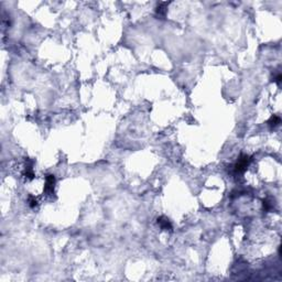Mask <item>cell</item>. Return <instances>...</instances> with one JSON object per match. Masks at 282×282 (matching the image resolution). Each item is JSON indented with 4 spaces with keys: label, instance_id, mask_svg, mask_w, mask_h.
<instances>
[{
    "label": "cell",
    "instance_id": "obj_1",
    "mask_svg": "<svg viewBox=\"0 0 282 282\" xmlns=\"http://www.w3.org/2000/svg\"><path fill=\"white\" fill-rule=\"evenodd\" d=\"M250 161H251V158L249 157V155H241L240 157H239L237 163L235 164V166H234L235 172H236V173H243V172H245L247 170V168H248Z\"/></svg>",
    "mask_w": 282,
    "mask_h": 282
},
{
    "label": "cell",
    "instance_id": "obj_2",
    "mask_svg": "<svg viewBox=\"0 0 282 282\" xmlns=\"http://www.w3.org/2000/svg\"><path fill=\"white\" fill-rule=\"evenodd\" d=\"M54 186H55V178L53 175H48L45 178L44 192L46 194H52L54 192Z\"/></svg>",
    "mask_w": 282,
    "mask_h": 282
},
{
    "label": "cell",
    "instance_id": "obj_3",
    "mask_svg": "<svg viewBox=\"0 0 282 282\" xmlns=\"http://www.w3.org/2000/svg\"><path fill=\"white\" fill-rule=\"evenodd\" d=\"M158 224H159V226L161 227L162 229H165V230H171L172 229L171 222L164 216H161L158 218Z\"/></svg>",
    "mask_w": 282,
    "mask_h": 282
},
{
    "label": "cell",
    "instance_id": "obj_4",
    "mask_svg": "<svg viewBox=\"0 0 282 282\" xmlns=\"http://www.w3.org/2000/svg\"><path fill=\"white\" fill-rule=\"evenodd\" d=\"M280 123H281V118H280L279 116H277V115H273V116L268 120V125L270 126L271 128L277 127Z\"/></svg>",
    "mask_w": 282,
    "mask_h": 282
},
{
    "label": "cell",
    "instance_id": "obj_5",
    "mask_svg": "<svg viewBox=\"0 0 282 282\" xmlns=\"http://www.w3.org/2000/svg\"><path fill=\"white\" fill-rule=\"evenodd\" d=\"M263 207H265L266 210H270L272 208V203L269 200H265L263 201Z\"/></svg>",
    "mask_w": 282,
    "mask_h": 282
},
{
    "label": "cell",
    "instance_id": "obj_6",
    "mask_svg": "<svg viewBox=\"0 0 282 282\" xmlns=\"http://www.w3.org/2000/svg\"><path fill=\"white\" fill-rule=\"evenodd\" d=\"M28 201H29L30 207H35V205H36V203H38V202H36V200L33 197V196H30L29 200H28Z\"/></svg>",
    "mask_w": 282,
    "mask_h": 282
},
{
    "label": "cell",
    "instance_id": "obj_7",
    "mask_svg": "<svg viewBox=\"0 0 282 282\" xmlns=\"http://www.w3.org/2000/svg\"><path fill=\"white\" fill-rule=\"evenodd\" d=\"M281 80H282L281 74H278V75H277V77L275 78V82L277 83L278 85H280V83H281Z\"/></svg>",
    "mask_w": 282,
    "mask_h": 282
}]
</instances>
